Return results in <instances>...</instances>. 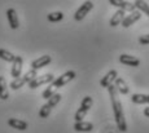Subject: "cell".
I'll return each mask as SVG.
<instances>
[{
	"mask_svg": "<svg viewBox=\"0 0 149 133\" xmlns=\"http://www.w3.org/2000/svg\"><path fill=\"white\" fill-rule=\"evenodd\" d=\"M0 58L4 59V61H7V62H13L14 58H16V56H14L13 53H10L9 50H7V49H0Z\"/></svg>",
	"mask_w": 149,
	"mask_h": 133,
	"instance_id": "22",
	"label": "cell"
},
{
	"mask_svg": "<svg viewBox=\"0 0 149 133\" xmlns=\"http://www.w3.org/2000/svg\"><path fill=\"white\" fill-rule=\"evenodd\" d=\"M22 66H24V59H22L21 56H16L14 61L12 62V70H10V75H12L13 79H17L21 76Z\"/></svg>",
	"mask_w": 149,
	"mask_h": 133,
	"instance_id": "6",
	"label": "cell"
},
{
	"mask_svg": "<svg viewBox=\"0 0 149 133\" xmlns=\"http://www.w3.org/2000/svg\"><path fill=\"white\" fill-rule=\"evenodd\" d=\"M134 5H135L136 10H139L140 13H144V14H147L149 17V4L147 1H143V0H136V1L134 3Z\"/></svg>",
	"mask_w": 149,
	"mask_h": 133,
	"instance_id": "18",
	"label": "cell"
},
{
	"mask_svg": "<svg viewBox=\"0 0 149 133\" xmlns=\"http://www.w3.org/2000/svg\"><path fill=\"white\" fill-rule=\"evenodd\" d=\"M53 80H54V76L52 74H45V75H42V76H36L33 81L29 83V88L36 89L38 87L44 85V84H51Z\"/></svg>",
	"mask_w": 149,
	"mask_h": 133,
	"instance_id": "4",
	"label": "cell"
},
{
	"mask_svg": "<svg viewBox=\"0 0 149 133\" xmlns=\"http://www.w3.org/2000/svg\"><path fill=\"white\" fill-rule=\"evenodd\" d=\"M109 4L114 5V7H118L119 10H123V12H134L136 10L135 5L134 3H130V1H126V0H109Z\"/></svg>",
	"mask_w": 149,
	"mask_h": 133,
	"instance_id": "7",
	"label": "cell"
},
{
	"mask_svg": "<svg viewBox=\"0 0 149 133\" xmlns=\"http://www.w3.org/2000/svg\"><path fill=\"white\" fill-rule=\"evenodd\" d=\"M51 61H52L51 56H48V54L42 56V57L34 59V61L31 62V70H35V71H36V70H39V69H42V67H44V66H47V65H49Z\"/></svg>",
	"mask_w": 149,
	"mask_h": 133,
	"instance_id": "10",
	"label": "cell"
},
{
	"mask_svg": "<svg viewBox=\"0 0 149 133\" xmlns=\"http://www.w3.org/2000/svg\"><path fill=\"white\" fill-rule=\"evenodd\" d=\"M75 76H77L75 71L70 70V71H66L65 74H62L61 76H58L57 79H54V80H53L51 84H52V85H53L56 89H58V88H61V87L66 85L69 81H71L74 78H75Z\"/></svg>",
	"mask_w": 149,
	"mask_h": 133,
	"instance_id": "3",
	"label": "cell"
},
{
	"mask_svg": "<svg viewBox=\"0 0 149 133\" xmlns=\"http://www.w3.org/2000/svg\"><path fill=\"white\" fill-rule=\"evenodd\" d=\"M139 43L143 44V45L149 44V34H148V35H141V36H140V38H139Z\"/></svg>",
	"mask_w": 149,
	"mask_h": 133,
	"instance_id": "26",
	"label": "cell"
},
{
	"mask_svg": "<svg viewBox=\"0 0 149 133\" xmlns=\"http://www.w3.org/2000/svg\"><path fill=\"white\" fill-rule=\"evenodd\" d=\"M9 97V92H8V84L4 76H0V100L5 101Z\"/></svg>",
	"mask_w": 149,
	"mask_h": 133,
	"instance_id": "17",
	"label": "cell"
},
{
	"mask_svg": "<svg viewBox=\"0 0 149 133\" xmlns=\"http://www.w3.org/2000/svg\"><path fill=\"white\" fill-rule=\"evenodd\" d=\"M7 17H8V22H9V26L12 30L18 29L19 26V21H18V17H17V13L13 8H9L7 10Z\"/></svg>",
	"mask_w": 149,
	"mask_h": 133,
	"instance_id": "11",
	"label": "cell"
},
{
	"mask_svg": "<svg viewBox=\"0 0 149 133\" xmlns=\"http://www.w3.org/2000/svg\"><path fill=\"white\" fill-rule=\"evenodd\" d=\"M119 62L123 65H127V66H132V67L140 66V59L137 57H134V56H130V54H122L121 57H119Z\"/></svg>",
	"mask_w": 149,
	"mask_h": 133,
	"instance_id": "12",
	"label": "cell"
},
{
	"mask_svg": "<svg viewBox=\"0 0 149 133\" xmlns=\"http://www.w3.org/2000/svg\"><path fill=\"white\" fill-rule=\"evenodd\" d=\"M117 78H118V72H117V70H110V71H108L107 75L101 79L100 85H101L102 88H107L108 89L109 87L114 84V81H116Z\"/></svg>",
	"mask_w": 149,
	"mask_h": 133,
	"instance_id": "8",
	"label": "cell"
},
{
	"mask_svg": "<svg viewBox=\"0 0 149 133\" xmlns=\"http://www.w3.org/2000/svg\"><path fill=\"white\" fill-rule=\"evenodd\" d=\"M48 21L49 22H58L61 21L62 18H64V14H62V12H54V13H51V14H48Z\"/></svg>",
	"mask_w": 149,
	"mask_h": 133,
	"instance_id": "24",
	"label": "cell"
},
{
	"mask_svg": "<svg viewBox=\"0 0 149 133\" xmlns=\"http://www.w3.org/2000/svg\"><path fill=\"white\" fill-rule=\"evenodd\" d=\"M24 84H26V81H25L24 76H19V78H17V79H13L12 83L9 84V87H10V89L17 90V89L21 88V87H24Z\"/></svg>",
	"mask_w": 149,
	"mask_h": 133,
	"instance_id": "21",
	"label": "cell"
},
{
	"mask_svg": "<svg viewBox=\"0 0 149 133\" xmlns=\"http://www.w3.org/2000/svg\"><path fill=\"white\" fill-rule=\"evenodd\" d=\"M125 12L123 10H117L116 13L113 14V17L110 18V22H109V25H110L111 27H116V26H118V25H121L122 23V21L125 19Z\"/></svg>",
	"mask_w": 149,
	"mask_h": 133,
	"instance_id": "15",
	"label": "cell"
},
{
	"mask_svg": "<svg viewBox=\"0 0 149 133\" xmlns=\"http://www.w3.org/2000/svg\"><path fill=\"white\" fill-rule=\"evenodd\" d=\"M144 115L149 118V107H145V109H144Z\"/></svg>",
	"mask_w": 149,
	"mask_h": 133,
	"instance_id": "27",
	"label": "cell"
},
{
	"mask_svg": "<svg viewBox=\"0 0 149 133\" xmlns=\"http://www.w3.org/2000/svg\"><path fill=\"white\" fill-rule=\"evenodd\" d=\"M108 92H109V96H110V100H111V106H113L117 128L121 132H126L127 131V123H126V119H125V112H123L122 103H121V101L118 100V93H117L116 87L110 85L108 88Z\"/></svg>",
	"mask_w": 149,
	"mask_h": 133,
	"instance_id": "1",
	"label": "cell"
},
{
	"mask_svg": "<svg viewBox=\"0 0 149 133\" xmlns=\"http://www.w3.org/2000/svg\"><path fill=\"white\" fill-rule=\"evenodd\" d=\"M74 129L77 132H91L93 129V124L90 121H78L74 124Z\"/></svg>",
	"mask_w": 149,
	"mask_h": 133,
	"instance_id": "16",
	"label": "cell"
},
{
	"mask_svg": "<svg viewBox=\"0 0 149 133\" xmlns=\"http://www.w3.org/2000/svg\"><path fill=\"white\" fill-rule=\"evenodd\" d=\"M131 101L134 103H149V94H140V93H135V94L131 96Z\"/></svg>",
	"mask_w": 149,
	"mask_h": 133,
	"instance_id": "19",
	"label": "cell"
},
{
	"mask_svg": "<svg viewBox=\"0 0 149 133\" xmlns=\"http://www.w3.org/2000/svg\"><path fill=\"white\" fill-rule=\"evenodd\" d=\"M8 124L9 127L17 129V131H26L27 129V123L24 120H19V119H16V118H10L8 120Z\"/></svg>",
	"mask_w": 149,
	"mask_h": 133,
	"instance_id": "14",
	"label": "cell"
},
{
	"mask_svg": "<svg viewBox=\"0 0 149 133\" xmlns=\"http://www.w3.org/2000/svg\"><path fill=\"white\" fill-rule=\"evenodd\" d=\"M60 101H61V94H60V93H56V94H53L52 97L48 100V102L45 103V105H43V106L40 107L39 116H40L42 119L48 118V116H49V114H51V111H52V109L60 102Z\"/></svg>",
	"mask_w": 149,
	"mask_h": 133,
	"instance_id": "2",
	"label": "cell"
},
{
	"mask_svg": "<svg viewBox=\"0 0 149 133\" xmlns=\"http://www.w3.org/2000/svg\"><path fill=\"white\" fill-rule=\"evenodd\" d=\"M56 88H54V87L52 85V84H49V87H48L47 89L44 90V92L42 93V97L44 98V100H49L51 97H52L53 94H56Z\"/></svg>",
	"mask_w": 149,
	"mask_h": 133,
	"instance_id": "23",
	"label": "cell"
},
{
	"mask_svg": "<svg viewBox=\"0 0 149 133\" xmlns=\"http://www.w3.org/2000/svg\"><path fill=\"white\" fill-rule=\"evenodd\" d=\"M92 8H93L92 1H84L81 7L77 9L75 14H74V19H75V21H82V19L92 10Z\"/></svg>",
	"mask_w": 149,
	"mask_h": 133,
	"instance_id": "5",
	"label": "cell"
},
{
	"mask_svg": "<svg viewBox=\"0 0 149 133\" xmlns=\"http://www.w3.org/2000/svg\"><path fill=\"white\" fill-rule=\"evenodd\" d=\"M92 105H93L92 97H90V96H86V97L83 98V101H82V103H81V107H79V110H82V111H84V112H88V110L92 107Z\"/></svg>",
	"mask_w": 149,
	"mask_h": 133,
	"instance_id": "20",
	"label": "cell"
},
{
	"mask_svg": "<svg viewBox=\"0 0 149 133\" xmlns=\"http://www.w3.org/2000/svg\"><path fill=\"white\" fill-rule=\"evenodd\" d=\"M141 18V13L139 12V10H134V12H131V14L126 16L125 19L122 21V26L125 27V29H128L130 26H132L135 22H137L139 19Z\"/></svg>",
	"mask_w": 149,
	"mask_h": 133,
	"instance_id": "9",
	"label": "cell"
},
{
	"mask_svg": "<svg viewBox=\"0 0 149 133\" xmlns=\"http://www.w3.org/2000/svg\"><path fill=\"white\" fill-rule=\"evenodd\" d=\"M36 76H38V72H36L35 70H30V71H27L26 74L24 75V79H25V81L29 84L30 81H33L34 79L36 78Z\"/></svg>",
	"mask_w": 149,
	"mask_h": 133,
	"instance_id": "25",
	"label": "cell"
},
{
	"mask_svg": "<svg viewBox=\"0 0 149 133\" xmlns=\"http://www.w3.org/2000/svg\"><path fill=\"white\" fill-rule=\"evenodd\" d=\"M113 85L116 87L117 93H121V94H128V92H130V88H128L127 83H126L122 78H119V76L116 79V81H114Z\"/></svg>",
	"mask_w": 149,
	"mask_h": 133,
	"instance_id": "13",
	"label": "cell"
}]
</instances>
